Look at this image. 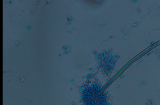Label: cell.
<instances>
[{
  "mask_svg": "<svg viewBox=\"0 0 160 105\" xmlns=\"http://www.w3.org/2000/svg\"><path fill=\"white\" fill-rule=\"evenodd\" d=\"M84 105H109V100L100 84L92 83L84 86L82 92Z\"/></svg>",
  "mask_w": 160,
  "mask_h": 105,
  "instance_id": "1",
  "label": "cell"
}]
</instances>
